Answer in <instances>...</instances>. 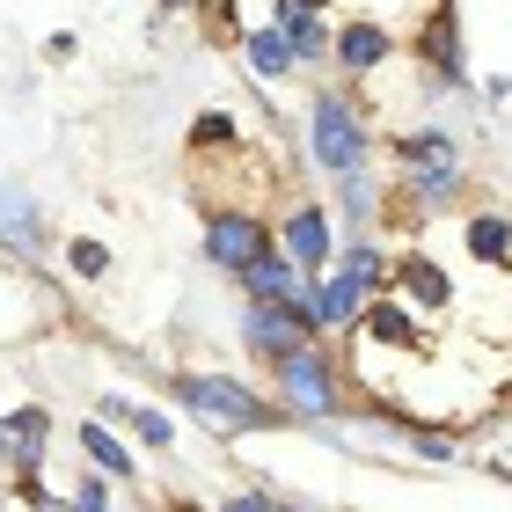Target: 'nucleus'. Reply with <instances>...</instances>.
Here are the masks:
<instances>
[{
    "instance_id": "1",
    "label": "nucleus",
    "mask_w": 512,
    "mask_h": 512,
    "mask_svg": "<svg viewBox=\"0 0 512 512\" xmlns=\"http://www.w3.org/2000/svg\"><path fill=\"white\" fill-rule=\"evenodd\" d=\"M176 395H183V410H198L220 432H264L271 425V403H256L242 381H220V374H183Z\"/></svg>"
},
{
    "instance_id": "2",
    "label": "nucleus",
    "mask_w": 512,
    "mask_h": 512,
    "mask_svg": "<svg viewBox=\"0 0 512 512\" xmlns=\"http://www.w3.org/2000/svg\"><path fill=\"white\" fill-rule=\"evenodd\" d=\"M205 256H213L220 271H249V264H264L271 256V227L256 220V213H213L205 220Z\"/></svg>"
},
{
    "instance_id": "3",
    "label": "nucleus",
    "mask_w": 512,
    "mask_h": 512,
    "mask_svg": "<svg viewBox=\"0 0 512 512\" xmlns=\"http://www.w3.org/2000/svg\"><path fill=\"white\" fill-rule=\"evenodd\" d=\"M359 154H366V132H359V118H352V103L322 96V103H315V161H322V169H337V176H352Z\"/></svg>"
},
{
    "instance_id": "4",
    "label": "nucleus",
    "mask_w": 512,
    "mask_h": 512,
    "mask_svg": "<svg viewBox=\"0 0 512 512\" xmlns=\"http://www.w3.org/2000/svg\"><path fill=\"white\" fill-rule=\"evenodd\" d=\"M278 381H286V395L308 417H337V374H330V359H322L315 344L293 352V359H278Z\"/></svg>"
},
{
    "instance_id": "5",
    "label": "nucleus",
    "mask_w": 512,
    "mask_h": 512,
    "mask_svg": "<svg viewBox=\"0 0 512 512\" xmlns=\"http://www.w3.org/2000/svg\"><path fill=\"white\" fill-rule=\"evenodd\" d=\"M308 322H300L293 308H256L249 315V344L256 352H271V359H293V352H308Z\"/></svg>"
},
{
    "instance_id": "6",
    "label": "nucleus",
    "mask_w": 512,
    "mask_h": 512,
    "mask_svg": "<svg viewBox=\"0 0 512 512\" xmlns=\"http://www.w3.org/2000/svg\"><path fill=\"white\" fill-rule=\"evenodd\" d=\"M0 242H8L15 256H37L44 249V220H37L30 191H15V183H0Z\"/></svg>"
},
{
    "instance_id": "7",
    "label": "nucleus",
    "mask_w": 512,
    "mask_h": 512,
    "mask_svg": "<svg viewBox=\"0 0 512 512\" xmlns=\"http://www.w3.org/2000/svg\"><path fill=\"white\" fill-rule=\"evenodd\" d=\"M322 256H330V213H322V205H300V213L286 220V264L315 271Z\"/></svg>"
},
{
    "instance_id": "8",
    "label": "nucleus",
    "mask_w": 512,
    "mask_h": 512,
    "mask_svg": "<svg viewBox=\"0 0 512 512\" xmlns=\"http://www.w3.org/2000/svg\"><path fill=\"white\" fill-rule=\"evenodd\" d=\"M388 52H395V44H388L381 22H344V30H337V66H344V74H374Z\"/></svg>"
},
{
    "instance_id": "9",
    "label": "nucleus",
    "mask_w": 512,
    "mask_h": 512,
    "mask_svg": "<svg viewBox=\"0 0 512 512\" xmlns=\"http://www.w3.org/2000/svg\"><path fill=\"white\" fill-rule=\"evenodd\" d=\"M242 286L264 300V308H293V300H300V278H293L286 256H264V264H249V271H242Z\"/></svg>"
},
{
    "instance_id": "10",
    "label": "nucleus",
    "mask_w": 512,
    "mask_h": 512,
    "mask_svg": "<svg viewBox=\"0 0 512 512\" xmlns=\"http://www.w3.org/2000/svg\"><path fill=\"white\" fill-rule=\"evenodd\" d=\"M425 59H432L447 81H461V37H454V8H432V22H425Z\"/></svg>"
},
{
    "instance_id": "11",
    "label": "nucleus",
    "mask_w": 512,
    "mask_h": 512,
    "mask_svg": "<svg viewBox=\"0 0 512 512\" xmlns=\"http://www.w3.org/2000/svg\"><path fill=\"white\" fill-rule=\"evenodd\" d=\"M242 44H249V74H264V81H278L293 66V44L278 37V30H249Z\"/></svg>"
},
{
    "instance_id": "12",
    "label": "nucleus",
    "mask_w": 512,
    "mask_h": 512,
    "mask_svg": "<svg viewBox=\"0 0 512 512\" xmlns=\"http://www.w3.org/2000/svg\"><path fill=\"white\" fill-rule=\"evenodd\" d=\"M395 278H403V286H410L417 300H425V308H447V300H454V286L425 264V256H403V271H395Z\"/></svg>"
},
{
    "instance_id": "13",
    "label": "nucleus",
    "mask_w": 512,
    "mask_h": 512,
    "mask_svg": "<svg viewBox=\"0 0 512 512\" xmlns=\"http://www.w3.org/2000/svg\"><path fill=\"white\" fill-rule=\"evenodd\" d=\"M278 37H286L300 59H322V52H330V30H322V15H286V22H278Z\"/></svg>"
},
{
    "instance_id": "14",
    "label": "nucleus",
    "mask_w": 512,
    "mask_h": 512,
    "mask_svg": "<svg viewBox=\"0 0 512 512\" xmlns=\"http://www.w3.org/2000/svg\"><path fill=\"white\" fill-rule=\"evenodd\" d=\"M469 249L483 256V264H505V256H512V220H491V213H483V220L469 227Z\"/></svg>"
},
{
    "instance_id": "15",
    "label": "nucleus",
    "mask_w": 512,
    "mask_h": 512,
    "mask_svg": "<svg viewBox=\"0 0 512 512\" xmlns=\"http://www.w3.org/2000/svg\"><path fill=\"white\" fill-rule=\"evenodd\" d=\"M44 432H52V417H44L37 403H30V410H15V417H8V447H22V469H30V454L44 447Z\"/></svg>"
},
{
    "instance_id": "16",
    "label": "nucleus",
    "mask_w": 512,
    "mask_h": 512,
    "mask_svg": "<svg viewBox=\"0 0 512 512\" xmlns=\"http://www.w3.org/2000/svg\"><path fill=\"white\" fill-rule=\"evenodd\" d=\"M81 447H88V461H96L103 476H132V454H125V447H118V439H110L103 425H88V432H81Z\"/></svg>"
},
{
    "instance_id": "17",
    "label": "nucleus",
    "mask_w": 512,
    "mask_h": 512,
    "mask_svg": "<svg viewBox=\"0 0 512 512\" xmlns=\"http://www.w3.org/2000/svg\"><path fill=\"white\" fill-rule=\"evenodd\" d=\"M103 417H125V425L139 432V439H154V447H169V417H161V410H125V403H103Z\"/></svg>"
},
{
    "instance_id": "18",
    "label": "nucleus",
    "mask_w": 512,
    "mask_h": 512,
    "mask_svg": "<svg viewBox=\"0 0 512 512\" xmlns=\"http://www.w3.org/2000/svg\"><path fill=\"white\" fill-rule=\"evenodd\" d=\"M337 271H352L359 286H381V278H388V264H381V249H374V242H352V249H344V264H337Z\"/></svg>"
},
{
    "instance_id": "19",
    "label": "nucleus",
    "mask_w": 512,
    "mask_h": 512,
    "mask_svg": "<svg viewBox=\"0 0 512 512\" xmlns=\"http://www.w3.org/2000/svg\"><path fill=\"white\" fill-rule=\"evenodd\" d=\"M74 271L103 278V271H110V249H103V242H74Z\"/></svg>"
},
{
    "instance_id": "20",
    "label": "nucleus",
    "mask_w": 512,
    "mask_h": 512,
    "mask_svg": "<svg viewBox=\"0 0 512 512\" xmlns=\"http://www.w3.org/2000/svg\"><path fill=\"white\" fill-rule=\"evenodd\" d=\"M205 139H213V147H220V139H235V118H220V110H205V118H198V147H205Z\"/></svg>"
},
{
    "instance_id": "21",
    "label": "nucleus",
    "mask_w": 512,
    "mask_h": 512,
    "mask_svg": "<svg viewBox=\"0 0 512 512\" xmlns=\"http://www.w3.org/2000/svg\"><path fill=\"white\" fill-rule=\"evenodd\" d=\"M74 512H110V505H103V483H96V476L81 483V505H74Z\"/></svg>"
},
{
    "instance_id": "22",
    "label": "nucleus",
    "mask_w": 512,
    "mask_h": 512,
    "mask_svg": "<svg viewBox=\"0 0 512 512\" xmlns=\"http://www.w3.org/2000/svg\"><path fill=\"white\" fill-rule=\"evenodd\" d=\"M227 512H271L264 498H235V505H227Z\"/></svg>"
},
{
    "instance_id": "23",
    "label": "nucleus",
    "mask_w": 512,
    "mask_h": 512,
    "mask_svg": "<svg viewBox=\"0 0 512 512\" xmlns=\"http://www.w3.org/2000/svg\"><path fill=\"white\" fill-rule=\"evenodd\" d=\"M0 454H8V425H0Z\"/></svg>"
},
{
    "instance_id": "24",
    "label": "nucleus",
    "mask_w": 512,
    "mask_h": 512,
    "mask_svg": "<svg viewBox=\"0 0 512 512\" xmlns=\"http://www.w3.org/2000/svg\"><path fill=\"white\" fill-rule=\"evenodd\" d=\"M169 8H176V0H169Z\"/></svg>"
}]
</instances>
